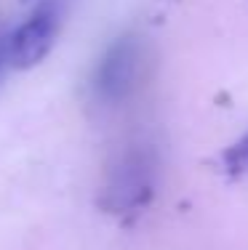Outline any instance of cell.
Listing matches in <instances>:
<instances>
[{
	"label": "cell",
	"mask_w": 248,
	"mask_h": 250,
	"mask_svg": "<svg viewBox=\"0 0 248 250\" xmlns=\"http://www.w3.org/2000/svg\"><path fill=\"white\" fill-rule=\"evenodd\" d=\"M160 157L152 144H131L110 163L99 192V208L110 216L131 218L155 197Z\"/></svg>",
	"instance_id": "cell-1"
},
{
	"label": "cell",
	"mask_w": 248,
	"mask_h": 250,
	"mask_svg": "<svg viewBox=\"0 0 248 250\" xmlns=\"http://www.w3.org/2000/svg\"><path fill=\"white\" fill-rule=\"evenodd\" d=\"M147 43L136 32L115 38L93 64L88 77V101L99 109H112L128 101L144 77Z\"/></svg>",
	"instance_id": "cell-2"
},
{
	"label": "cell",
	"mask_w": 248,
	"mask_h": 250,
	"mask_svg": "<svg viewBox=\"0 0 248 250\" xmlns=\"http://www.w3.org/2000/svg\"><path fill=\"white\" fill-rule=\"evenodd\" d=\"M62 24V0H43L32 14L22 21L8 40V67L32 69L48 56Z\"/></svg>",
	"instance_id": "cell-3"
},
{
	"label": "cell",
	"mask_w": 248,
	"mask_h": 250,
	"mask_svg": "<svg viewBox=\"0 0 248 250\" xmlns=\"http://www.w3.org/2000/svg\"><path fill=\"white\" fill-rule=\"evenodd\" d=\"M222 168L224 173L235 181L240 178H248V133L240 136L235 144H229L227 149L222 152Z\"/></svg>",
	"instance_id": "cell-4"
},
{
	"label": "cell",
	"mask_w": 248,
	"mask_h": 250,
	"mask_svg": "<svg viewBox=\"0 0 248 250\" xmlns=\"http://www.w3.org/2000/svg\"><path fill=\"white\" fill-rule=\"evenodd\" d=\"M8 69V40H5V35L0 38V77L3 72Z\"/></svg>",
	"instance_id": "cell-5"
}]
</instances>
